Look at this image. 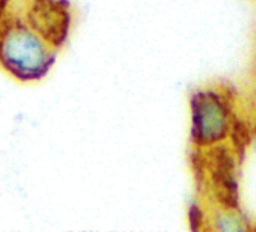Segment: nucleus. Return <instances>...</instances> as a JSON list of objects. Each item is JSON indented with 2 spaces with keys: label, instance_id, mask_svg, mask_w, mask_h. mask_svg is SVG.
Returning a JSON list of instances; mask_svg holds the SVG:
<instances>
[{
  "label": "nucleus",
  "instance_id": "4",
  "mask_svg": "<svg viewBox=\"0 0 256 232\" xmlns=\"http://www.w3.org/2000/svg\"><path fill=\"white\" fill-rule=\"evenodd\" d=\"M247 154L256 158V132L250 136L248 144H247Z\"/></svg>",
  "mask_w": 256,
  "mask_h": 232
},
{
  "label": "nucleus",
  "instance_id": "3",
  "mask_svg": "<svg viewBox=\"0 0 256 232\" xmlns=\"http://www.w3.org/2000/svg\"><path fill=\"white\" fill-rule=\"evenodd\" d=\"M240 188H241V211L246 214L253 226L256 222V158L252 156L244 157V163L240 172Z\"/></svg>",
  "mask_w": 256,
  "mask_h": 232
},
{
  "label": "nucleus",
  "instance_id": "2",
  "mask_svg": "<svg viewBox=\"0 0 256 232\" xmlns=\"http://www.w3.org/2000/svg\"><path fill=\"white\" fill-rule=\"evenodd\" d=\"M5 54L10 65L26 72L29 77H40L47 72L53 62V52L32 32H18L10 38L5 46Z\"/></svg>",
  "mask_w": 256,
  "mask_h": 232
},
{
  "label": "nucleus",
  "instance_id": "1",
  "mask_svg": "<svg viewBox=\"0 0 256 232\" xmlns=\"http://www.w3.org/2000/svg\"><path fill=\"white\" fill-rule=\"evenodd\" d=\"M190 138L198 150L223 146L234 134L235 108L222 88H200L190 96Z\"/></svg>",
  "mask_w": 256,
  "mask_h": 232
}]
</instances>
